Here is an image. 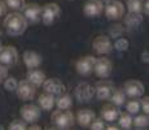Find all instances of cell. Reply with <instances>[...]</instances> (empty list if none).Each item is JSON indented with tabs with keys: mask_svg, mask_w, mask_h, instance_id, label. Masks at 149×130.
I'll return each mask as SVG.
<instances>
[{
	"mask_svg": "<svg viewBox=\"0 0 149 130\" xmlns=\"http://www.w3.org/2000/svg\"><path fill=\"white\" fill-rule=\"evenodd\" d=\"M3 25H4L7 34H9L12 37H19L26 31L29 22H27L26 17H25V14L14 11V12L8 13L5 16Z\"/></svg>",
	"mask_w": 149,
	"mask_h": 130,
	"instance_id": "1",
	"label": "cell"
},
{
	"mask_svg": "<svg viewBox=\"0 0 149 130\" xmlns=\"http://www.w3.org/2000/svg\"><path fill=\"white\" fill-rule=\"evenodd\" d=\"M51 120L57 128L60 129H70L71 126L75 124L77 117L74 116V113L69 109H58L54 111L51 115Z\"/></svg>",
	"mask_w": 149,
	"mask_h": 130,
	"instance_id": "2",
	"label": "cell"
},
{
	"mask_svg": "<svg viewBox=\"0 0 149 130\" xmlns=\"http://www.w3.org/2000/svg\"><path fill=\"white\" fill-rule=\"evenodd\" d=\"M18 61V51L14 46H1L0 48V64L13 66Z\"/></svg>",
	"mask_w": 149,
	"mask_h": 130,
	"instance_id": "3",
	"label": "cell"
},
{
	"mask_svg": "<svg viewBox=\"0 0 149 130\" xmlns=\"http://www.w3.org/2000/svg\"><path fill=\"white\" fill-rule=\"evenodd\" d=\"M61 9H60L58 4L56 3H48V4L43 5V13H42V22L44 25L49 26L60 17Z\"/></svg>",
	"mask_w": 149,
	"mask_h": 130,
	"instance_id": "4",
	"label": "cell"
},
{
	"mask_svg": "<svg viewBox=\"0 0 149 130\" xmlns=\"http://www.w3.org/2000/svg\"><path fill=\"white\" fill-rule=\"evenodd\" d=\"M16 92L21 100L29 102V100H33L34 98H35L36 86L34 85V83H31L29 79H22V81H19Z\"/></svg>",
	"mask_w": 149,
	"mask_h": 130,
	"instance_id": "5",
	"label": "cell"
},
{
	"mask_svg": "<svg viewBox=\"0 0 149 130\" xmlns=\"http://www.w3.org/2000/svg\"><path fill=\"white\" fill-rule=\"evenodd\" d=\"M43 90L45 92L54 95V96H61L66 94V86L60 78H47L45 82L43 83Z\"/></svg>",
	"mask_w": 149,
	"mask_h": 130,
	"instance_id": "6",
	"label": "cell"
},
{
	"mask_svg": "<svg viewBox=\"0 0 149 130\" xmlns=\"http://www.w3.org/2000/svg\"><path fill=\"white\" fill-rule=\"evenodd\" d=\"M95 64H96V57L91 56V55L83 56L81 59L77 60V63H75L77 73L81 74L83 77L90 76L93 72V69H95Z\"/></svg>",
	"mask_w": 149,
	"mask_h": 130,
	"instance_id": "7",
	"label": "cell"
},
{
	"mask_svg": "<svg viewBox=\"0 0 149 130\" xmlns=\"http://www.w3.org/2000/svg\"><path fill=\"white\" fill-rule=\"evenodd\" d=\"M74 95H75L77 100L79 103H87L92 99L93 95H96V89L91 86L87 82H82L74 90Z\"/></svg>",
	"mask_w": 149,
	"mask_h": 130,
	"instance_id": "8",
	"label": "cell"
},
{
	"mask_svg": "<svg viewBox=\"0 0 149 130\" xmlns=\"http://www.w3.org/2000/svg\"><path fill=\"white\" fill-rule=\"evenodd\" d=\"M114 46L111 44V40L108 35H97L92 42V48L97 55H109L113 51Z\"/></svg>",
	"mask_w": 149,
	"mask_h": 130,
	"instance_id": "9",
	"label": "cell"
},
{
	"mask_svg": "<svg viewBox=\"0 0 149 130\" xmlns=\"http://www.w3.org/2000/svg\"><path fill=\"white\" fill-rule=\"evenodd\" d=\"M104 12L108 20L116 21V20H119L123 17V14H125V5L121 1H118V0H110L105 5Z\"/></svg>",
	"mask_w": 149,
	"mask_h": 130,
	"instance_id": "10",
	"label": "cell"
},
{
	"mask_svg": "<svg viewBox=\"0 0 149 130\" xmlns=\"http://www.w3.org/2000/svg\"><path fill=\"white\" fill-rule=\"evenodd\" d=\"M40 109H42L40 107L35 105V104L27 103L21 107L19 113H21V117L24 118L27 124H34L40 118Z\"/></svg>",
	"mask_w": 149,
	"mask_h": 130,
	"instance_id": "11",
	"label": "cell"
},
{
	"mask_svg": "<svg viewBox=\"0 0 149 130\" xmlns=\"http://www.w3.org/2000/svg\"><path fill=\"white\" fill-rule=\"evenodd\" d=\"M111 70H113V64H111V61L108 57H99V59H96L93 72H95V74L99 78H102V79L108 78L111 74Z\"/></svg>",
	"mask_w": 149,
	"mask_h": 130,
	"instance_id": "12",
	"label": "cell"
},
{
	"mask_svg": "<svg viewBox=\"0 0 149 130\" xmlns=\"http://www.w3.org/2000/svg\"><path fill=\"white\" fill-rule=\"evenodd\" d=\"M95 89H96V98L99 100L110 99L113 91L116 90L113 82H110V81H108V79H102V81H100V82H97Z\"/></svg>",
	"mask_w": 149,
	"mask_h": 130,
	"instance_id": "13",
	"label": "cell"
},
{
	"mask_svg": "<svg viewBox=\"0 0 149 130\" xmlns=\"http://www.w3.org/2000/svg\"><path fill=\"white\" fill-rule=\"evenodd\" d=\"M105 9V5L102 4V0H87L86 4L83 5V13L86 17H93L100 16Z\"/></svg>",
	"mask_w": 149,
	"mask_h": 130,
	"instance_id": "14",
	"label": "cell"
},
{
	"mask_svg": "<svg viewBox=\"0 0 149 130\" xmlns=\"http://www.w3.org/2000/svg\"><path fill=\"white\" fill-rule=\"evenodd\" d=\"M42 13H43V7L39 4L31 3V4H26L24 9V14L26 17L29 24H36L42 20Z\"/></svg>",
	"mask_w": 149,
	"mask_h": 130,
	"instance_id": "15",
	"label": "cell"
},
{
	"mask_svg": "<svg viewBox=\"0 0 149 130\" xmlns=\"http://www.w3.org/2000/svg\"><path fill=\"white\" fill-rule=\"evenodd\" d=\"M127 96L130 98H140L144 94V85L137 79H130L123 86Z\"/></svg>",
	"mask_w": 149,
	"mask_h": 130,
	"instance_id": "16",
	"label": "cell"
},
{
	"mask_svg": "<svg viewBox=\"0 0 149 130\" xmlns=\"http://www.w3.org/2000/svg\"><path fill=\"white\" fill-rule=\"evenodd\" d=\"M75 117H77V122H78L79 126H82V128H90L91 124L95 121L96 113L92 109L84 108V109H79V111L77 112Z\"/></svg>",
	"mask_w": 149,
	"mask_h": 130,
	"instance_id": "17",
	"label": "cell"
},
{
	"mask_svg": "<svg viewBox=\"0 0 149 130\" xmlns=\"http://www.w3.org/2000/svg\"><path fill=\"white\" fill-rule=\"evenodd\" d=\"M22 60H24L25 65H26L27 69H34V68H39L42 65V56L38 53V52L33 51V50H27L24 52L22 55Z\"/></svg>",
	"mask_w": 149,
	"mask_h": 130,
	"instance_id": "18",
	"label": "cell"
},
{
	"mask_svg": "<svg viewBox=\"0 0 149 130\" xmlns=\"http://www.w3.org/2000/svg\"><path fill=\"white\" fill-rule=\"evenodd\" d=\"M119 115H121V112H119L118 107L113 103L105 104V105L101 108V117L104 118L105 121H108V122L117 121L119 118Z\"/></svg>",
	"mask_w": 149,
	"mask_h": 130,
	"instance_id": "19",
	"label": "cell"
},
{
	"mask_svg": "<svg viewBox=\"0 0 149 130\" xmlns=\"http://www.w3.org/2000/svg\"><path fill=\"white\" fill-rule=\"evenodd\" d=\"M27 79L38 87V86H43V83L47 79V76L40 69L34 68V69H29L27 70Z\"/></svg>",
	"mask_w": 149,
	"mask_h": 130,
	"instance_id": "20",
	"label": "cell"
},
{
	"mask_svg": "<svg viewBox=\"0 0 149 130\" xmlns=\"http://www.w3.org/2000/svg\"><path fill=\"white\" fill-rule=\"evenodd\" d=\"M38 102H39V107L43 111H52V108L56 105V98H54V95L44 91L39 95Z\"/></svg>",
	"mask_w": 149,
	"mask_h": 130,
	"instance_id": "21",
	"label": "cell"
},
{
	"mask_svg": "<svg viewBox=\"0 0 149 130\" xmlns=\"http://www.w3.org/2000/svg\"><path fill=\"white\" fill-rule=\"evenodd\" d=\"M126 96H127V94H126L125 89H116L111 94L110 102L116 104L117 107H122L126 104Z\"/></svg>",
	"mask_w": 149,
	"mask_h": 130,
	"instance_id": "22",
	"label": "cell"
},
{
	"mask_svg": "<svg viewBox=\"0 0 149 130\" xmlns=\"http://www.w3.org/2000/svg\"><path fill=\"white\" fill-rule=\"evenodd\" d=\"M118 124H119V128L125 129V130H130L134 125V118L131 116L130 112H122L119 115L118 118Z\"/></svg>",
	"mask_w": 149,
	"mask_h": 130,
	"instance_id": "23",
	"label": "cell"
},
{
	"mask_svg": "<svg viewBox=\"0 0 149 130\" xmlns=\"http://www.w3.org/2000/svg\"><path fill=\"white\" fill-rule=\"evenodd\" d=\"M71 105H73V98L69 94H64L61 96H57L56 107L58 109H70Z\"/></svg>",
	"mask_w": 149,
	"mask_h": 130,
	"instance_id": "24",
	"label": "cell"
},
{
	"mask_svg": "<svg viewBox=\"0 0 149 130\" xmlns=\"http://www.w3.org/2000/svg\"><path fill=\"white\" fill-rule=\"evenodd\" d=\"M144 0H127L126 7L131 13H141L144 11Z\"/></svg>",
	"mask_w": 149,
	"mask_h": 130,
	"instance_id": "25",
	"label": "cell"
},
{
	"mask_svg": "<svg viewBox=\"0 0 149 130\" xmlns=\"http://www.w3.org/2000/svg\"><path fill=\"white\" fill-rule=\"evenodd\" d=\"M141 21H143V17L140 16V13H131L130 12L125 18L126 25L130 26V27H137V26L141 24Z\"/></svg>",
	"mask_w": 149,
	"mask_h": 130,
	"instance_id": "26",
	"label": "cell"
},
{
	"mask_svg": "<svg viewBox=\"0 0 149 130\" xmlns=\"http://www.w3.org/2000/svg\"><path fill=\"white\" fill-rule=\"evenodd\" d=\"M140 108H141V100H139V98H131V100L126 103V109L131 115H136Z\"/></svg>",
	"mask_w": 149,
	"mask_h": 130,
	"instance_id": "27",
	"label": "cell"
},
{
	"mask_svg": "<svg viewBox=\"0 0 149 130\" xmlns=\"http://www.w3.org/2000/svg\"><path fill=\"white\" fill-rule=\"evenodd\" d=\"M8 8L16 11V12H21L26 7V0H4Z\"/></svg>",
	"mask_w": 149,
	"mask_h": 130,
	"instance_id": "28",
	"label": "cell"
},
{
	"mask_svg": "<svg viewBox=\"0 0 149 130\" xmlns=\"http://www.w3.org/2000/svg\"><path fill=\"white\" fill-rule=\"evenodd\" d=\"M18 83L19 82H17V79L14 77H7V78H5V81L3 82V86H4V89L7 91L13 92V91H17Z\"/></svg>",
	"mask_w": 149,
	"mask_h": 130,
	"instance_id": "29",
	"label": "cell"
},
{
	"mask_svg": "<svg viewBox=\"0 0 149 130\" xmlns=\"http://www.w3.org/2000/svg\"><path fill=\"white\" fill-rule=\"evenodd\" d=\"M134 125L136 128H148L149 126V115H139L134 118Z\"/></svg>",
	"mask_w": 149,
	"mask_h": 130,
	"instance_id": "30",
	"label": "cell"
},
{
	"mask_svg": "<svg viewBox=\"0 0 149 130\" xmlns=\"http://www.w3.org/2000/svg\"><path fill=\"white\" fill-rule=\"evenodd\" d=\"M8 130H27V122L22 120H13L8 126Z\"/></svg>",
	"mask_w": 149,
	"mask_h": 130,
	"instance_id": "31",
	"label": "cell"
},
{
	"mask_svg": "<svg viewBox=\"0 0 149 130\" xmlns=\"http://www.w3.org/2000/svg\"><path fill=\"white\" fill-rule=\"evenodd\" d=\"M128 47H130V43H128V40L125 39V38H118L116 40V43H114V48L119 52L127 51Z\"/></svg>",
	"mask_w": 149,
	"mask_h": 130,
	"instance_id": "32",
	"label": "cell"
},
{
	"mask_svg": "<svg viewBox=\"0 0 149 130\" xmlns=\"http://www.w3.org/2000/svg\"><path fill=\"white\" fill-rule=\"evenodd\" d=\"M91 130H105V120L102 117H99V118H95V121H93L92 124H91Z\"/></svg>",
	"mask_w": 149,
	"mask_h": 130,
	"instance_id": "33",
	"label": "cell"
},
{
	"mask_svg": "<svg viewBox=\"0 0 149 130\" xmlns=\"http://www.w3.org/2000/svg\"><path fill=\"white\" fill-rule=\"evenodd\" d=\"M7 77H8V66L0 64V85H3V82L5 81Z\"/></svg>",
	"mask_w": 149,
	"mask_h": 130,
	"instance_id": "34",
	"label": "cell"
},
{
	"mask_svg": "<svg viewBox=\"0 0 149 130\" xmlns=\"http://www.w3.org/2000/svg\"><path fill=\"white\" fill-rule=\"evenodd\" d=\"M141 108L144 111V113L149 115V96H145L141 99Z\"/></svg>",
	"mask_w": 149,
	"mask_h": 130,
	"instance_id": "35",
	"label": "cell"
},
{
	"mask_svg": "<svg viewBox=\"0 0 149 130\" xmlns=\"http://www.w3.org/2000/svg\"><path fill=\"white\" fill-rule=\"evenodd\" d=\"M7 11H8V5L5 4L4 0H0V17L7 16Z\"/></svg>",
	"mask_w": 149,
	"mask_h": 130,
	"instance_id": "36",
	"label": "cell"
},
{
	"mask_svg": "<svg viewBox=\"0 0 149 130\" xmlns=\"http://www.w3.org/2000/svg\"><path fill=\"white\" fill-rule=\"evenodd\" d=\"M141 59L144 63H149V53L148 52H144V53L141 55Z\"/></svg>",
	"mask_w": 149,
	"mask_h": 130,
	"instance_id": "37",
	"label": "cell"
},
{
	"mask_svg": "<svg viewBox=\"0 0 149 130\" xmlns=\"http://www.w3.org/2000/svg\"><path fill=\"white\" fill-rule=\"evenodd\" d=\"M144 12L149 16V0H145V4H144Z\"/></svg>",
	"mask_w": 149,
	"mask_h": 130,
	"instance_id": "38",
	"label": "cell"
},
{
	"mask_svg": "<svg viewBox=\"0 0 149 130\" xmlns=\"http://www.w3.org/2000/svg\"><path fill=\"white\" fill-rule=\"evenodd\" d=\"M105 130H119L118 126H116V125H109L105 128Z\"/></svg>",
	"mask_w": 149,
	"mask_h": 130,
	"instance_id": "39",
	"label": "cell"
},
{
	"mask_svg": "<svg viewBox=\"0 0 149 130\" xmlns=\"http://www.w3.org/2000/svg\"><path fill=\"white\" fill-rule=\"evenodd\" d=\"M27 130H42V128H40L39 125H31Z\"/></svg>",
	"mask_w": 149,
	"mask_h": 130,
	"instance_id": "40",
	"label": "cell"
},
{
	"mask_svg": "<svg viewBox=\"0 0 149 130\" xmlns=\"http://www.w3.org/2000/svg\"><path fill=\"white\" fill-rule=\"evenodd\" d=\"M136 130H147V129H145V128H137Z\"/></svg>",
	"mask_w": 149,
	"mask_h": 130,
	"instance_id": "41",
	"label": "cell"
},
{
	"mask_svg": "<svg viewBox=\"0 0 149 130\" xmlns=\"http://www.w3.org/2000/svg\"><path fill=\"white\" fill-rule=\"evenodd\" d=\"M48 130H60V128H58V129H54V128H51V129H48Z\"/></svg>",
	"mask_w": 149,
	"mask_h": 130,
	"instance_id": "42",
	"label": "cell"
},
{
	"mask_svg": "<svg viewBox=\"0 0 149 130\" xmlns=\"http://www.w3.org/2000/svg\"><path fill=\"white\" fill-rule=\"evenodd\" d=\"M0 37H1V29H0Z\"/></svg>",
	"mask_w": 149,
	"mask_h": 130,
	"instance_id": "43",
	"label": "cell"
},
{
	"mask_svg": "<svg viewBox=\"0 0 149 130\" xmlns=\"http://www.w3.org/2000/svg\"><path fill=\"white\" fill-rule=\"evenodd\" d=\"M102 1H110V0H102Z\"/></svg>",
	"mask_w": 149,
	"mask_h": 130,
	"instance_id": "44",
	"label": "cell"
},
{
	"mask_svg": "<svg viewBox=\"0 0 149 130\" xmlns=\"http://www.w3.org/2000/svg\"><path fill=\"white\" fill-rule=\"evenodd\" d=\"M0 48H1V42H0Z\"/></svg>",
	"mask_w": 149,
	"mask_h": 130,
	"instance_id": "45",
	"label": "cell"
},
{
	"mask_svg": "<svg viewBox=\"0 0 149 130\" xmlns=\"http://www.w3.org/2000/svg\"><path fill=\"white\" fill-rule=\"evenodd\" d=\"M0 130H3V128H1V126H0Z\"/></svg>",
	"mask_w": 149,
	"mask_h": 130,
	"instance_id": "46",
	"label": "cell"
},
{
	"mask_svg": "<svg viewBox=\"0 0 149 130\" xmlns=\"http://www.w3.org/2000/svg\"><path fill=\"white\" fill-rule=\"evenodd\" d=\"M69 130H74V129H69Z\"/></svg>",
	"mask_w": 149,
	"mask_h": 130,
	"instance_id": "47",
	"label": "cell"
}]
</instances>
